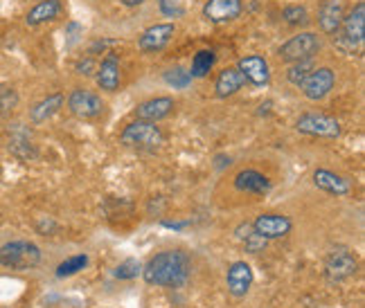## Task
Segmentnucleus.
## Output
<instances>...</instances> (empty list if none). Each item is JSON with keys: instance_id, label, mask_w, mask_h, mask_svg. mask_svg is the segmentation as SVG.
<instances>
[{"instance_id": "obj_16", "label": "nucleus", "mask_w": 365, "mask_h": 308, "mask_svg": "<svg viewBox=\"0 0 365 308\" xmlns=\"http://www.w3.org/2000/svg\"><path fill=\"white\" fill-rule=\"evenodd\" d=\"M252 282H255V275H252V268L246 261H235L228 265L226 286H228V292L232 297H237V299L246 297L252 288Z\"/></svg>"}, {"instance_id": "obj_24", "label": "nucleus", "mask_w": 365, "mask_h": 308, "mask_svg": "<svg viewBox=\"0 0 365 308\" xmlns=\"http://www.w3.org/2000/svg\"><path fill=\"white\" fill-rule=\"evenodd\" d=\"M215 63H217V54H215V50H199L194 54V59H192V68H190V75H192V79H203V77H207L210 75V70L215 68Z\"/></svg>"}, {"instance_id": "obj_11", "label": "nucleus", "mask_w": 365, "mask_h": 308, "mask_svg": "<svg viewBox=\"0 0 365 308\" xmlns=\"http://www.w3.org/2000/svg\"><path fill=\"white\" fill-rule=\"evenodd\" d=\"M244 0H205L201 16L212 25H226L242 16Z\"/></svg>"}, {"instance_id": "obj_20", "label": "nucleus", "mask_w": 365, "mask_h": 308, "mask_svg": "<svg viewBox=\"0 0 365 308\" xmlns=\"http://www.w3.org/2000/svg\"><path fill=\"white\" fill-rule=\"evenodd\" d=\"M244 86H246V79L240 73V68L228 65V68H223L215 79V95L219 100H228V97L237 95Z\"/></svg>"}, {"instance_id": "obj_32", "label": "nucleus", "mask_w": 365, "mask_h": 308, "mask_svg": "<svg viewBox=\"0 0 365 308\" xmlns=\"http://www.w3.org/2000/svg\"><path fill=\"white\" fill-rule=\"evenodd\" d=\"M115 46H120V41L118 38H102V41H95V43L88 48V54L91 57H95V54H108V50L110 48H115Z\"/></svg>"}, {"instance_id": "obj_19", "label": "nucleus", "mask_w": 365, "mask_h": 308, "mask_svg": "<svg viewBox=\"0 0 365 308\" xmlns=\"http://www.w3.org/2000/svg\"><path fill=\"white\" fill-rule=\"evenodd\" d=\"M232 185L237 191L242 193H252V196H266L273 189V183L269 180V176H264L257 169H244L235 176Z\"/></svg>"}, {"instance_id": "obj_4", "label": "nucleus", "mask_w": 365, "mask_h": 308, "mask_svg": "<svg viewBox=\"0 0 365 308\" xmlns=\"http://www.w3.org/2000/svg\"><path fill=\"white\" fill-rule=\"evenodd\" d=\"M320 52H322V36L318 32H298L277 48V59L289 65L304 59H316Z\"/></svg>"}, {"instance_id": "obj_36", "label": "nucleus", "mask_w": 365, "mask_h": 308, "mask_svg": "<svg viewBox=\"0 0 365 308\" xmlns=\"http://www.w3.org/2000/svg\"><path fill=\"white\" fill-rule=\"evenodd\" d=\"M36 228H38V232H48L50 228H54V223H52V221H48V223H38Z\"/></svg>"}, {"instance_id": "obj_27", "label": "nucleus", "mask_w": 365, "mask_h": 308, "mask_svg": "<svg viewBox=\"0 0 365 308\" xmlns=\"http://www.w3.org/2000/svg\"><path fill=\"white\" fill-rule=\"evenodd\" d=\"M88 255H73V257H68L66 261H61L59 265H57V275L59 279H66V277H73V275H77V272H81L83 268L88 265Z\"/></svg>"}, {"instance_id": "obj_10", "label": "nucleus", "mask_w": 365, "mask_h": 308, "mask_svg": "<svg viewBox=\"0 0 365 308\" xmlns=\"http://www.w3.org/2000/svg\"><path fill=\"white\" fill-rule=\"evenodd\" d=\"M237 68L252 88H266L271 83V65L262 54H246L237 61Z\"/></svg>"}, {"instance_id": "obj_1", "label": "nucleus", "mask_w": 365, "mask_h": 308, "mask_svg": "<svg viewBox=\"0 0 365 308\" xmlns=\"http://www.w3.org/2000/svg\"><path fill=\"white\" fill-rule=\"evenodd\" d=\"M192 275V261L182 250H165L143 265V279L149 286L180 288Z\"/></svg>"}, {"instance_id": "obj_34", "label": "nucleus", "mask_w": 365, "mask_h": 308, "mask_svg": "<svg viewBox=\"0 0 365 308\" xmlns=\"http://www.w3.org/2000/svg\"><path fill=\"white\" fill-rule=\"evenodd\" d=\"M158 5H160V11L165 14V16H180L182 14V5H180V0H158Z\"/></svg>"}, {"instance_id": "obj_35", "label": "nucleus", "mask_w": 365, "mask_h": 308, "mask_svg": "<svg viewBox=\"0 0 365 308\" xmlns=\"http://www.w3.org/2000/svg\"><path fill=\"white\" fill-rule=\"evenodd\" d=\"M120 3H122L124 7H129V9H135V7H140V5H145L147 0H120Z\"/></svg>"}, {"instance_id": "obj_33", "label": "nucleus", "mask_w": 365, "mask_h": 308, "mask_svg": "<svg viewBox=\"0 0 365 308\" xmlns=\"http://www.w3.org/2000/svg\"><path fill=\"white\" fill-rule=\"evenodd\" d=\"M95 70H97V61H95V57H91V54H86V57L77 61L75 73H77V75H81V77H91V75L95 73Z\"/></svg>"}, {"instance_id": "obj_13", "label": "nucleus", "mask_w": 365, "mask_h": 308, "mask_svg": "<svg viewBox=\"0 0 365 308\" xmlns=\"http://www.w3.org/2000/svg\"><path fill=\"white\" fill-rule=\"evenodd\" d=\"M95 83H97V88H100V90L110 92V95L120 90V86H122V65H120L118 54L108 52L106 57L97 63Z\"/></svg>"}, {"instance_id": "obj_26", "label": "nucleus", "mask_w": 365, "mask_h": 308, "mask_svg": "<svg viewBox=\"0 0 365 308\" xmlns=\"http://www.w3.org/2000/svg\"><path fill=\"white\" fill-rule=\"evenodd\" d=\"M316 68V59H304V61H296V63H289L287 68V81L291 86L300 88V83L307 79V75L312 73Z\"/></svg>"}, {"instance_id": "obj_23", "label": "nucleus", "mask_w": 365, "mask_h": 308, "mask_svg": "<svg viewBox=\"0 0 365 308\" xmlns=\"http://www.w3.org/2000/svg\"><path fill=\"white\" fill-rule=\"evenodd\" d=\"M66 104V95L63 92H52L48 97H43L41 102H36L32 108H30V122L32 124H43L48 122L50 117H54L63 108Z\"/></svg>"}, {"instance_id": "obj_18", "label": "nucleus", "mask_w": 365, "mask_h": 308, "mask_svg": "<svg viewBox=\"0 0 365 308\" xmlns=\"http://www.w3.org/2000/svg\"><path fill=\"white\" fill-rule=\"evenodd\" d=\"M345 16L343 0H322L318 7V27L325 36H334Z\"/></svg>"}, {"instance_id": "obj_17", "label": "nucleus", "mask_w": 365, "mask_h": 308, "mask_svg": "<svg viewBox=\"0 0 365 308\" xmlns=\"http://www.w3.org/2000/svg\"><path fill=\"white\" fill-rule=\"evenodd\" d=\"M176 110L174 97H151V100L143 102L135 106V120H145V122H163L167 120Z\"/></svg>"}, {"instance_id": "obj_29", "label": "nucleus", "mask_w": 365, "mask_h": 308, "mask_svg": "<svg viewBox=\"0 0 365 308\" xmlns=\"http://www.w3.org/2000/svg\"><path fill=\"white\" fill-rule=\"evenodd\" d=\"M113 275H115V279H120V282H131V279H135L138 275H143V263L138 259H126L118 265Z\"/></svg>"}, {"instance_id": "obj_25", "label": "nucleus", "mask_w": 365, "mask_h": 308, "mask_svg": "<svg viewBox=\"0 0 365 308\" xmlns=\"http://www.w3.org/2000/svg\"><path fill=\"white\" fill-rule=\"evenodd\" d=\"M163 79H165L167 86L174 88V90H185L187 86H192V81H194L192 75H190V70L180 68V65H174L170 70H165Z\"/></svg>"}, {"instance_id": "obj_2", "label": "nucleus", "mask_w": 365, "mask_h": 308, "mask_svg": "<svg viewBox=\"0 0 365 308\" xmlns=\"http://www.w3.org/2000/svg\"><path fill=\"white\" fill-rule=\"evenodd\" d=\"M365 43V3H356L352 9H349L343 23L339 27V32L334 34V46L343 54H359L361 48Z\"/></svg>"}, {"instance_id": "obj_28", "label": "nucleus", "mask_w": 365, "mask_h": 308, "mask_svg": "<svg viewBox=\"0 0 365 308\" xmlns=\"http://www.w3.org/2000/svg\"><path fill=\"white\" fill-rule=\"evenodd\" d=\"M282 18L287 25H293V27H302L309 23V9L300 3H293V5H287L282 9Z\"/></svg>"}, {"instance_id": "obj_15", "label": "nucleus", "mask_w": 365, "mask_h": 308, "mask_svg": "<svg viewBox=\"0 0 365 308\" xmlns=\"http://www.w3.org/2000/svg\"><path fill=\"white\" fill-rule=\"evenodd\" d=\"M7 151L14 158H19L23 162L36 160L38 151L32 142V135L27 129H23V124H11L7 131Z\"/></svg>"}, {"instance_id": "obj_8", "label": "nucleus", "mask_w": 365, "mask_h": 308, "mask_svg": "<svg viewBox=\"0 0 365 308\" xmlns=\"http://www.w3.org/2000/svg\"><path fill=\"white\" fill-rule=\"evenodd\" d=\"M296 129L302 135H312V137H327L336 139L341 137V122L331 117V115H322V113H304L298 117Z\"/></svg>"}, {"instance_id": "obj_5", "label": "nucleus", "mask_w": 365, "mask_h": 308, "mask_svg": "<svg viewBox=\"0 0 365 308\" xmlns=\"http://www.w3.org/2000/svg\"><path fill=\"white\" fill-rule=\"evenodd\" d=\"M41 263V248L32 241H9L0 245V265L9 270H32Z\"/></svg>"}, {"instance_id": "obj_7", "label": "nucleus", "mask_w": 365, "mask_h": 308, "mask_svg": "<svg viewBox=\"0 0 365 308\" xmlns=\"http://www.w3.org/2000/svg\"><path fill=\"white\" fill-rule=\"evenodd\" d=\"M336 86V70L331 65H316L307 79L300 83V90L304 100L309 102H322Z\"/></svg>"}, {"instance_id": "obj_3", "label": "nucleus", "mask_w": 365, "mask_h": 308, "mask_svg": "<svg viewBox=\"0 0 365 308\" xmlns=\"http://www.w3.org/2000/svg\"><path fill=\"white\" fill-rule=\"evenodd\" d=\"M120 144L138 151H156L165 144V133L156 122L133 120L122 129Z\"/></svg>"}, {"instance_id": "obj_22", "label": "nucleus", "mask_w": 365, "mask_h": 308, "mask_svg": "<svg viewBox=\"0 0 365 308\" xmlns=\"http://www.w3.org/2000/svg\"><path fill=\"white\" fill-rule=\"evenodd\" d=\"M314 185L322 191H327L331 196H339V198H345V196L352 193V185H349V180L334 174L329 169H316L314 171Z\"/></svg>"}, {"instance_id": "obj_31", "label": "nucleus", "mask_w": 365, "mask_h": 308, "mask_svg": "<svg viewBox=\"0 0 365 308\" xmlns=\"http://www.w3.org/2000/svg\"><path fill=\"white\" fill-rule=\"evenodd\" d=\"M242 245H244V250L248 252V255H259V252H264L266 250V245H269V241L264 239L262 234H257L255 230H252L246 239L242 241Z\"/></svg>"}, {"instance_id": "obj_12", "label": "nucleus", "mask_w": 365, "mask_h": 308, "mask_svg": "<svg viewBox=\"0 0 365 308\" xmlns=\"http://www.w3.org/2000/svg\"><path fill=\"white\" fill-rule=\"evenodd\" d=\"M356 270H359V261L352 252L345 248H336L325 259V275L329 282H343V279L356 275Z\"/></svg>"}, {"instance_id": "obj_6", "label": "nucleus", "mask_w": 365, "mask_h": 308, "mask_svg": "<svg viewBox=\"0 0 365 308\" xmlns=\"http://www.w3.org/2000/svg\"><path fill=\"white\" fill-rule=\"evenodd\" d=\"M66 106L79 120H95L104 113L106 102L100 92H95L91 88H73L66 97Z\"/></svg>"}, {"instance_id": "obj_30", "label": "nucleus", "mask_w": 365, "mask_h": 308, "mask_svg": "<svg viewBox=\"0 0 365 308\" xmlns=\"http://www.w3.org/2000/svg\"><path fill=\"white\" fill-rule=\"evenodd\" d=\"M19 106V92L11 86H0V115L7 117Z\"/></svg>"}, {"instance_id": "obj_21", "label": "nucleus", "mask_w": 365, "mask_h": 308, "mask_svg": "<svg viewBox=\"0 0 365 308\" xmlns=\"http://www.w3.org/2000/svg\"><path fill=\"white\" fill-rule=\"evenodd\" d=\"M61 11H63L61 0H38V3L25 14V25L38 27V25L52 23L61 16Z\"/></svg>"}, {"instance_id": "obj_9", "label": "nucleus", "mask_w": 365, "mask_h": 308, "mask_svg": "<svg viewBox=\"0 0 365 308\" xmlns=\"http://www.w3.org/2000/svg\"><path fill=\"white\" fill-rule=\"evenodd\" d=\"M176 34V25L174 23H156V25H149L147 30L138 36V50L145 52V54H153V52H160L167 46L172 43V38Z\"/></svg>"}, {"instance_id": "obj_14", "label": "nucleus", "mask_w": 365, "mask_h": 308, "mask_svg": "<svg viewBox=\"0 0 365 308\" xmlns=\"http://www.w3.org/2000/svg\"><path fill=\"white\" fill-rule=\"evenodd\" d=\"M252 230H255L257 234H262L266 241H273V239H284V236H289L293 230V223L284 214L266 212V214H259L255 221H252Z\"/></svg>"}]
</instances>
